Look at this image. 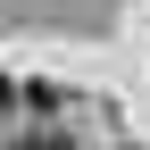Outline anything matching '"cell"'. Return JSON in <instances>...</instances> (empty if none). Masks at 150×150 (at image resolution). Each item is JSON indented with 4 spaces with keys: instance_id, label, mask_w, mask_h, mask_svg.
Returning a JSON list of instances; mask_svg holds the SVG:
<instances>
[{
    "instance_id": "1",
    "label": "cell",
    "mask_w": 150,
    "mask_h": 150,
    "mask_svg": "<svg viewBox=\"0 0 150 150\" xmlns=\"http://www.w3.org/2000/svg\"><path fill=\"white\" fill-rule=\"evenodd\" d=\"M8 150H75L67 134H25V142H8Z\"/></svg>"
}]
</instances>
